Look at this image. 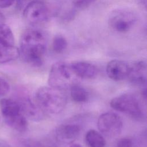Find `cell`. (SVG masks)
<instances>
[{"mask_svg": "<svg viewBox=\"0 0 147 147\" xmlns=\"http://www.w3.org/2000/svg\"><path fill=\"white\" fill-rule=\"evenodd\" d=\"M47 45V37L41 30L28 29L20 39V56L22 60L35 67L42 65Z\"/></svg>", "mask_w": 147, "mask_h": 147, "instance_id": "cell-1", "label": "cell"}, {"mask_svg": "<svg viewBox=\"0 0 147 147\" xmlns=\"http://www.w3.org/2000/svg\"><path fill=\"white\" fill-rule=\"evenodd\" d=\"M34 100L44 113L57 114L64 109L67 96L63 90L49 86H43L36 91Z\"/></svg>", "mask_w": 147, "mask_h": 147, "instance_id": "cell-2", "label": "cell"}, {"mask_svg": "<svg viewBox=\"0 0 147 147\" xmlns=\"http://www.w3.org/2000/svg\"><path fill=\"white\" fill-rule=\"evenodd\" d=\"M78 78L74 73L70 64L64 61L54 63L50 69L48 83L49 86L64 90L77 84Z\"/></svg>", "mask_w": 147, "mask_h": 147, "instance_id": "cell-3", "label": "cell"}, {"mask_svg": "<svg viewBox=\"0 0 147 147\" xmlns=\"http://www.w3.org/2000/svg\"><path fill=\"white\" fill-rule=\"evenodd\" d=\"M110 104L114 110L125 113L134 118L139 119L143 115L140 103L131 94H125L117 96L111 99Z\"/></svg>", "mask_w": 147, "mask_h": 147, "instance_id": "cell-4", "label": "cell"}, {"mask_svg": "<svg viewBox=\"0 0 147 147\" xmlns=\"http://www.w3.org/2000/svg\"><path fill=\"white\" fill-rule=\"evenodd\" d=\"M51 10L44 1L34 0L24 9L23 15L26 22L30 24H39L47 21L51 16Z\"/></svg>", "mask_w": 147, "mask_h": 147, "instance_id": "cell-5", "label": "cell"}, {"mask_svg": "<svg viewBox=\"0 0 147 147\" xmlns=\"http://www.w3.org/2000/svg\"><path fill=\"white\" fill-rule=\"evenodd\" d=\"M137 17L132 11L126 9L114 11L109 18V25L111 29L118 33H126L136 25Z\"/></svg>", "mask_w": 147, "mask_h": 147, "instance_id": "cell-6", "label": "cell"}, {"mask_svg": "<svg viewBox=\"0 0 147 147\" xmlns=\"http://www.w3.org/2000/svg\"><path fill=\"white\" fill-rule=\"evenodd\" d=\"M97 126L99 132L108 138H114L119 135L123 122L119 115L113 112H106L98 118Z\"/></svg>", "mask_w": 147, "mask_h": 147, "instance_id": "cell-7", "label": "cell"}, {"mask_svg": "<svg viewBox=\"0 0 147 147\" xmlns=\"http://www.w3.org/2000/svg\"><path fill=\"white\" fill-rule=\"evenodd\" d=\"M20 105L21 113L28 119L38 121L42 118L44 112L38 107L36 102L28 96L21 97L17 100Z\"/></svg>", "mask_w": 147, "mask_h": 147, "instance_id": "cell-8", "label": "cell"}, {"mask_svg": "<svg viewBox=\"0 0 147 147\" xmlns=\"http://www.w3.org/2000/svg\"><path fill=\"white\" fill-rule=\"evenodd\" d=\"M129 65L122 60H113L109 61L106 66V73L111 79L120 81L127 78Z\"/></svg>", "mask_w": 147, "mask_h": 147, "instance_id": "cell-9", "label": "cell"}, {"mask_svg": "<svg viewBox=\"0 0 147 147\" xmlns=\"http://www.w3.org/2000/svg\"><path fill=\"white\" fill-rule=\"evenodd\" d=\"M80 127L74 123L64 124L59 126L56 130V136L58 141L63 143L69 144L74 142L79 136Z\"/></svg>", "mask_w": 147, "mask_h": 147, "instance_id": "cell-10", "label": "cell"}, {"mask_svg": "<svg viewBox=\"0 0 147 147\" xmlns=\"http://www.w3.org/2000/svg\"><path fill=\"white\" fill-rule=\"evenodd\" d=\"M146 64L142 60L138 61L129 65L127 78L136 85H144L146 82Z\"/></svg>", "mask_w": 147, "mask_h": 147, "instance_id": "cell-11", "label": "cell"}, {"mask_svg": "<svg viewBox=\"0 0 147 147\" xmlns=\"http://www.w3.org/2000/svg\"><path fill=\"white\" fill-rule=\"evenodd\" d=\"M71 67L79 79H92L97 75V69L96 67L88 62L86 61H75L70 63Z\"/></svg>", "mask_w": 147, "mask_h": 147, "instance_id": "cell-12", "label": "cell"}, {"mask_svg": "<svg viewBox=\"0 0 147 147\" xmlns=\"http://www.w3.org/2000/svg\"><path fill=\"white\" fill-rule=\"evenodd\" d=\"M0 109L3 118L13 116L21 113L18 102L9 98H3L0 100Z\"/></svg>", "mask_w": 147, "mask_h": 147, "instance_id": "cell-13", "label": "cell"}, {"mask_svg": "<svg viewBox=\"0 0 147 147\" xmlns=\"http://www.w3.org/2000/svg\"><path fill=\"white\" fill-rule=\"evenodd\" d=\"M4 119L9 127L18 132L23 133L28 129L27 118L21 113L13 116L4 118Z\"/></svg>", "mask_w": 147, "mask_h": 147, "instance_id": "cell-14", "label": "cell"}, {"mask_svg": "<svg viewBox=\"0 0 147 147\" xmlns=\"http://www.w3.org/2000/svg\"><path fill=\"white\" fill-rule=\"evenodd\" d=\"M85 140L88 147H105L106 140L102 134L94 129L89 130L86 134Z\"/></svg>", "mask_w": 147, "mask_h": 147, "instance_id": "cell-15", "label": "cell"}, {"mask_svg": "<svg viewBox=\"0 0 147 147\" xmlns=\"http://www.w3.org/2000/svg\"><path fill=\"white\" fill-rule=\"evenodd\" d=\"M20 56L19 49L13 46L0 45V63H7L17 59Z\"/></svg>", "mask_w": 147, "mask_h": 147, "instance_id": "cell-16", "label": "cell"}, {"mask_svg": "<svg viewBox=\"0 0 147 147\" xmlns=\"http://www.w3.org/2000/svg\"><path fill=\"white\" fill-rule=\"evenodd\" d=\"M14 37L10 28L4 23L0 24V45L13 46Z\"/></svg>", "mask_w": 147, "mask_h": 147, "instance_id": "cell-17", "label": "cell"}, {"mask_svg": "<svg viewBox=\"0 0 147 147\" xmlns=\"http://www.w3.org/2000/svg\"><path fill=\"white\" fill-rule=\"evenodd\" d=\"M70 95L72 100L76 103H84L88 99L87 91L78 84H75L70 87Z\"/></svg>", "mask_w": 147, "mask_h": 147, "instance_id": "cell-18", "label": "cell"}, {"mask_svg": "<svg viewBox=\"0 0 147 147\" xmlns=\"http://www.w3.org/2000/svg\"><path fill=\"white\" fill-rule=\"evenodd\" d=\"M52 49L57 53L63 52L67 48L68 42L66 38L61 35L55 36L52 40Z\"/></svg>", "mask_w": 147, "mask_h": 147, "instance_id": "cell-19", "label": "cell"}, {"mask_svg": "<svg viewBox=\"0 0 147 147\" xmlns=\"http://www.w3.org/2000/svg\"><path fill=\"white\" fill-rule=\"evenodd\" d=\"M96 0H74V6L79 10L86 9L93 4Z\"/></svg>", "mask_w": 147, "mask_h": 147, "instance_id": "cell-20", "label": "cell"}, {"mask_svg": "<svg viewBox=\"0 0 147 147\" xmlns=\"http://www.w3.org/2000/svg\"><path fill=\"white\" fill-rule=\"evenodd\" d=\"M10 89V84L4 78L0 76V95L7 94Z\"/></svg>", "mask_w": 147, "mask_h": 147, "instance_id": "cell-21", "label": "cell"}, {"mask_svg": "<svg viewBox=\"0 0 147 147\" xmlns=\"http://www.w3.org/2000/svg\"><path fill=\"white\" fill-rule=\"evenodd\" d=\"M116 147H133V144L131 139L122 138L117 141Z\"/></svg>", "mask_w": 147, "mask_h": 147, "instance_id": "cell-22", "label": "cell"}, {"mask_svg": "<svg viewBox=\"0 0 147 147\" xmlns=\"http://www.w3.org/2000/svg\"><path fill=\"white\" fill-rule=\"evenodd\" d=\"M16 0H0V8L5 9L11 6Z\"/></svg>", "mask_w": 147, "mask_h": 147, "instance_id": "cell-23", "label": "cell"}, {"mask_svg": "<svg viewBox=\"0 0 147 147\" xmlns=\"http://www.w3.org/2000/svg\"><path fill=\"white\" fill-rule=\"evenodd\" d=\"M33 1L34 0H17V6L20 9L22 8L24 9L27 5H28Z\"/></svg>", "mask_w": 147, "mask_h": 147, "instance_id": "cell-24", "label": "cell"}, {"mask_svg": "<svg viewBox=\"0 0 147 147\" xmlns=\"http://www.w3.org/2000/svg\"><path fill=\"white\" fill-rule=\"evenodd\" d=\"M5 22V17L2 13H0V24Z\"/></svg>", "mask_w": 147, "mask_h": 147, "instance_id": "cell-25", "label": "cell"}, {"mask_svg": "<svg viewBox=\"0 0 147 147\" xmlns=\"http://www.w3.org/2000/svg\"><path fill=\"white\" fill-rule=\"evenodd\" d=\"M69 147H83V146L82 145H80V144H72V145H70Z\"/></svg>", "mask_w": 147, "mask_h": 147, "instance_id": "cell-26", "label": "cell"}, {"mask_svg": "<svg viewBox=\"0 0 147 147\" xmlns=\"http://www.w3.org/2000/svg\"><path fill=\"white\" fill-rule=\"evenodd\" d=\"M0 120H1V118H0Z\"/></svg>", "mask_w": 147, "mask_h": 147, "instance_id": "cell-27", "label": "cell"}]
</instances>
